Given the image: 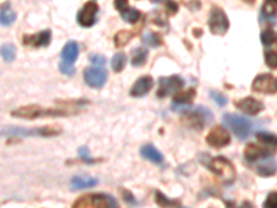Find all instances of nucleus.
<instances>
[{"instance_id": "obj_1", "label": "nucleus", "mask_w": 277, "mask_h": 208, "mask_svg": "<svg viewBox=\"0 0 277 208\" xmlns=\"http://www.w3.org/2000/svg\"><path fill=\"white\" fill-rule=\"evenodd\" d=\"M223 124L226 125L238 139H247L254 131V122L247 117L234 115V114H225L223 115Z\"/></svg>"}, {"instance_id": "obj_2", "label": "nucleus", "mask_w": 277, "mask_h": 208, "mask_svg": "<svg viewBox=\"0 0 277 208\" xmlns=\"http://www.w3.org/2000/svg\"><path fill=\"white\" fill-rule=\"evenodd\" d=\"M61 131L57 127H42L35 129H25V128L18 127H7L2 129V136L7 137H28V136H55Z\"/></svg>"}, {"instance_id": "obj_3", "label": "nucleus", "mask_w": 277, "mask_h": 208, "mask_svg": "<svg viewBox=\"0 0 277 208\" xmlns=\"http://www.w3.org/2000/svg\"><path fill=\"white\" fill-rule=\"evenodd\" d=\"M116 200L110 194H85L76 200L72 208H115Z\"/></svg>"}, {"instance_id": "obj_4", "label": "nucleus", "mask_w": 277, "mask_h": 208, "mask_svg": "<svg viewBox=\"0 0 277 208\" xmlns=\"http://www.w3.org/2000/svg\"><path fill=\"white\" fill-rule=\"evenodd\" d=\"M207 167L211 169L212 172L217 175L218 178L222 179V182L226 185H232L236 179V169L227 158L225 157H215L207 164Z\"/></svg>"}, {"instance_id": "obj_5", "label": "nucleus", "mask_w": 277, "mask_h": 208, "mask_svg": "<svg viewBox=\"0 0 277 208\" xmlns=\"http://www.w3.org/2000/svg\"><path fill=\"white\" fill-rule=\"evenodd\" d=\"M208 26L211 31L212 35L223 36L229 31L230 22L227 18L225 10L219 6H212L209 11V20H208Z\"/></svg>"}, {"instance_id": "obj_6", "label": "nucleus", "mask_w": 277, "mask_h": 208, "mask_svg": "<svg viewBox=\"0 0 277 208\" xmlns=\"http://www.w3.org/2000/svg\"><path fill=\"white\" fill-rule=\"evenodd\" d=\"M184 121L189 127L196 128L197 131H201L202 128L212 121V112L207 107H196L194 110L184 114Z\"/></svg>"}, {"instance_id": "obj_7", "label": "nucleus", "mask_w": 277, "mask_h": 208, "mask_svg": "<svg viewBox=\"0 0 277 208\" xmlns=\"http://www.w3.org/2000/svg\"><path fill=\"white\" fill-rule=\"evenodd\" d=\"M184 86V81L183 78L179 75H171V76H162L160 78V87L157 92V96L160 99H165V97L179 93Z\"/></svg>"}, {"instance_id": "obj_8", "label": "nucleus", "mask_w": 277, "mask_h": 208, "mask_svg": "<svg viewBox=\"0 0 277 208\" xmlns=\"http://www.w3.org/2000/svg\"><path fill=\"white\" fill-rule=\"evenodd\" d=\"M83 78L87 86L101 89L107 82V72L101 67H87L83 71Z\"/></svg>"}, {"instance_id": "obj_9", "label": "nucleus", "mask_w": 277, "mask_h": 208, "mask_svg": "<svg viewBox=\"0 0 277 208\" xmlns=\"http://www.w3.org/2000/svg\"><path fill=\"white\" fill-rule=\"evenodd\" d=\"M99 11V6H97L96 2H87L83 5L78 15H76V21L78 24L82 25L83 28H90V26L95 25L96 22V14Z\"/></svg>"}, {"instance_id": "obj_10", "label": "nucleus", "mask_w": 277, "mask_h": 208, "mask_svg": "<svg viewBox=\"0 0 277 208\" xmlns=\"http://www.w3.org/2000/svg\"><path fill=\"white\" fill-rule=\"evenodd\" d=\"M252 91L265 95H273L277 92V79L270 74H261L252 82Z\"/></svg>"}, {"instance_id": "obj_11", "label": "nucleus", "mask_w": 277, "mask_h": 208, "mask_svg": "<svg viewBox=\"0 0 277 208\" xmlns=\"http://www.w3.org/2000/svg\"><path fill=\"white\" fill-rule=\"evenodd\" d=\"M207 143L211 146V147L222 148L227 146L230 143V135L227 132V129L225 127H221V125H217L213 127L208 132L207 135Z\"/></svg>"}, {"instance_id": "obj_12", "label": "nucleus", "mask_w": 277, "mask_h": 208, "mask_svg": "<svg viewBox=\"0 0 277 208\" xmlns=\"http://www.w3.org/2000/svg\"><path fill=\"white\" fill-rule=\"evenodd\" d=\"M276 152V148L267 147V146H259L257 143H250L244 150V157L248 161H258V160H263V158L272 157L273 153Z\"/></svg>"}, {"instance_id": "obj_13", "label": "nucleus", "mask_w": 277, "mask_h": 208, "mask_svg": "<svg viewBox=\"0 0 277 208\" xmlns=\"http://www.w3.org/2000/svg\"><path fill=\"white\" fill-rule=\"evenodd\" d=\"M194 97H196V91L194 89H189L186 92L177 93V95L173 96V100H172V110L173 111H184L192 106Z\"/></svg>"}, {"instance_id": "obj_14", "label": "nucleus", "mask_w": 277, "mask_h": 208, "mask_svg": "<svg viewBox=\"0 0 277 208\" xmlns=\"http://www.w3.org/2000/svg\"><path fill=\"white\" fill-rule=\"evenodd\" d=\"M79 45H78V42L75 41H70L67 42L66 46L63 47V50H61V63L63 66H70L74 67V63L76 61L78 56H79Z\"/></svg>"}, {"instance_id": "obj_15", "label": "nucleus", "mask_w": 277, "mask_h": 208, "mask_svg": "<svg viewBox=\"0 0 277 208\" xmlns=\"http://www.w3.org/2000/svg\"><path fill=\"white\" fill-rule=\"evenodd\" d=\"M236 107L240 111L248 114V115H257L265 108L263 103L257 100L255 97H244L236 103Z\"/></svg>"}, {"instance_id": "obj_16", "label": "nucleus", "mask_w": 277, "mask_h": 208, "mask_svg": "<svg viewBox=\"0 0 277 208\" xmlns=\"http://www.w3.org/2000/svg\"><path fill=\"white\" fill-rule=\"evenodd\" d=\"M50 41L51 32L47 29L42 31L35 35H25L22 38V43L25 46H32V47H46V46H49Z\"/></svg>"}, {"instance_id": "obj_17", "label": "nucleus", "mask_w": 277, "mask_h": 208, "mask_svg": "<svg viewBox=\"0 0 277 208\" xmlns=\"http://www.w3.org/2000/svg\"><path fill=\"white\" fill-rule=\"evenodd\" d=\"M152 85H154V82H152V78L150 75H144L139 78L135 83H133V86L131 87V96L132 97H144L148 93V92L151 91Z\"/></svg>"}, {"instance_id": "obj_18", "label": "nucleus", "mask_w": 277, "mask_h": 208, "mask_svg": "<svg viewBox=\"0 0 277 208\" xmlns=\"http://www.w3.org/2000/svg\"><path fill=\"white\" fill-rule=\"evenodd\" d=\"M257 172L259 176H263V178H269V176L276 175L277 161L272 157L263 158L262 161H261V164L257 167Z\"/></svg>"}, {"instance_id": "obj_19", "label": "nucleus", "mask_w": 277, "mask_h": 208, "mask_svg": "<svg viewBox=\"0 0 277 208\" xmlns=\"http://www.w3.org/2000/svg\"><path fill=\"white\" fill-rule=\"evenodd\" d=\"M141 157L146 158L148 161H151L154 164H162L164 163V156L158 152V148H156L152 144H146L140 148Z\"/></svg>"}, {"instance_id": "obj_20", "label": "nucleus", "mask_w": 277, "mask_h": 208, "mask_svg": "<svg viewBox=\"0 0 277 208\" xmlns=\"http://www.w3.org/2000/svg\"><path fill=\"white\" fill-rule=\"evenodd\" d=\"M97 185L96 178H87V176H75L71 181V188L74 190H83V189L95 188Z\"/></svg>"}, {"instance_id": "obj_21", "label": "nucleus", "mask_w": 277, "mask_h": 208, "mask_svg": "<svg viewBox=\"0 0 277 208\" xmlns=\"http://www.w3.org/2000/svg\"><path fill=\"white\" fill-rule=\"evenodd\" d=\"M277 18V6L273 5V3H269V2H265L262 6V10H261V18L259 20L265 22V21H276Z\"/></svg>"}, {"instance_id": "obj_22", "label": "nucleus", "mask_w": 277, "mask_h": 208, "mask_svg": "<svg viewBox=\"0 0 277 208\" xmlns=\"http://www.w3.org/2000/svg\"><path fill=\"white\" fill-rule=\"evenodd\" d=\"M17 18V14H15L11 6L9 3H5L2 6V10H0V21H2V25L3 26H9L11 25L13 22Z\"/></svg>"}, {"instance_id": "obj_23", "label": "nucleus", "mask_w": 277, "mask_h": 208, "mask_svg": "<svg viewBox=\"0 0 277 208\" xmlns=\"http://www.w3.org/2000/svg\"><path fill=\"white\" fill-rule=\"evenodd\" d=\"M147 56H148V50L144 47H139L133 50L132 54V66L133 67H143L146 64Z\"/></svg>"}, {"instance_id": "obj_24", "label": "nucleus", "mask_w": 277, "mask_h": 208, "mask_svg": "<svg viewBox=\"0 0 277 208\" xmlns=\"http://www.w3.org/2000/svg\"><path fill=\"white\" fill-rule=\"evenodd\" d=\"M257 139L259 142L267 146V147L276 148L277 147V136L273 135V133H267V132H259L257 133Z\"/></svg>"}, {"instance_id": "obj_25", "label": "nucleus", "mask_w": 277, "mask_h": 208, "mask_svg": "<svg viewBox=\"0 0 277 208\" xmlns=\"http://www.w3.org/2000/svg\"><path fill=\"white\" fill-rule=\"evenodd\" d=\"M126 66V54L122 51H118L116 54H114L112 61H111V67L115 72H121Z\"/></svg>"}, {"instance_id": "obj_26", "label": "nucleus", "mask_w": 277, "mask_h": 208, "mask_svg": "<svg viewBox=\"0 0 277 208\" xmlns=\"http://www.w3.org/2000/svg\"><path fill=\"white\" fill-rule=\"evenodd\" d=\"M132 38H133V34H132L131 31H119V32L115 34V36H114V43H115L116 47H122V46H125L128 42H131Z\"/></svg>"}, {"instance_id": "obj_27", "label": "nucleus", "mask_w": 277, "mask_h": 208, "mask_svg": "<svg viewBox=\"0 0 277 208\" xmlns=\"http://www.w3.org/2000/svg\"><path fill=\"white\" fill-rule=\"evenodd\" d=\"M143 43L150 47H158V46L162 45L161 38L156 32H147L143 35Z\"/></svg>"}, {"instance_id": "obj_28", "label": "nucleus", "mask_w": 277, "mask_h": 208, "mask_svg": "<svg viewBox=\"0 0 277 208\" xmlns=\"http://www.w3.org/2000/svg\"><path fill=\"white\" fill-rule=\"evenodd\" d=\"M121 15L126 22H129V24H135V22H137V21L140 20L141 13L137 10V9H132V7H129L128 10L121 13Z\"/></svg>"}, {"instance_id": "obj_29", "label": "nucleus", "mask_w": 277, "mask_h": 208, "mask_svg": "<svg viewBox=\"0 0 277 208\" xmlns=\"http://www.w3.org/2000/svg\"><path fill=\"white\" fill-rule=\"evenodd\" d=\"M156 200H157V203H158V205H161V207L164 208L179 207V205H177V201H175V200H169V198L166 197L164 193H161V192H157Z\"/></svg>"}, {"instance_id": "obj_30", "label": "nucleus", "mask_w": 277, "mask_h": 208, "mask_svg": "<svg viewBox=\"0 0 277 208\" xmlns=\"http://www.w3.org/2000/svg\"><path fill=\"white\" fill-rule=\"evenodd\" d=\"M2 57L5 58L6 61H13L15 58V47L10 43L2 46Z\"/></svg>"}, {"instance_id": "obj_31", "label": "nucleus", "mask_w": 277, "mask_h": 208, "mask_svg": "<svg viewBox=\"0 0 277 208\" xmlns=\"http://www.w3.org/2000/svg\"><path fill=\"white\" fill-rule=\"evenodd\" d=\"M265 63L269 68H277V53L274 50H265Z\"/></svg>"}, {"instance_id": "obj_32", "label": "nucleus", "mask_w": 277, "mask_h": 208, "mask_svg": "<svg viewBox=\"0 0 277 208\" xmlns=\"http://www.w3.org/2000/svg\"><path fill=\"white\" fill-rule=\"evenodd\" d=\"M261 42H262L265 46L272 45V43L276 42V34H274L270 28H267V29H265L262 34H261Z\"/></svg>"}, {"instance_id": "obj_33", "label": "nucleus", "mask_w": 277, "mask_h": 208, "mask_svg": "<svg viewBox=\"0 0 277 208\" xmlns=\"http://www.w3.org/2000/svg\"><path fill=\"white\" fill-rule=\"evenodd\" d=\"M262 208H277V192H270L267 194Z\"/></svg>"}, {"instance_id": "obj_34", "label": "nucleus", "mask_w": 277, "mask_h": 208, "mask_svg": "<svg viewBox=\"0 0 277 208\" xmlns=\"http://www.w3.org/2000/svg\"><path fill=\"white\" fill-rule=\"evenodd\" d=\"M78 154H79V158H81L83 163H86V164L97 163V160H95V158H91L90 156H89V150H87V147H81V148H79Z\"/></svg>"}, {"instance_id": "obj_35", "label": "nucleus", "mask_w": 277, "mask_h": 208, "mask_svg": "<svg viewBox=\"0 0 277 208\" xmlns=\"http://www.w3.org/2000/svg\"><path fill=\"white\" fill-rule=\"evenodd\" d=\"M211 97H212V100L217 103L219 107H223V106H226V104H227V97L223 96V95H222V93H219V92L212 91L211 92Z\"/></svg>"}, {"instance_id": "obj_36", "label": "nucleus", "mask_w": 277, "mask_h": 208, "mask_svg": "<svg viewBox=\"0 0 277 208\" xmlns=\"http://www.w3.org/2000/svg\"><path fill=\"white\" fill-rule=\"evenodd\" d=\"M165 10L169 15L176 14L177 11H179V5L175 0H165Z\"/></svg>"}, {"instance_id": "obj_37", "label": "nucleus", "mask_w": 277, "mask_h": 208, "mask_svg": "<svg viewBox=\"0 0 277 208\" xmlns=\"http://www.w3.org/2000/svg\"><path fill=\"white\" fill-rule=\"evenodd\" d=\"M89 60H90L91 64H95V67L106 66V57L101 56V54H90V56H89Z\"/></svg>"}, {"instance_id": "obj_38", "label": "nucleus", "mask_w": 277, "mask_h": 208, "mask_svg": "<svg viewBox=\"0 0 277 208\" xmlns=\"http://www.w3.org/2000/svg\"><path fill=\"white\" fill-rule=\"evenodd\" d=\"M114 7L119 13H124L129 9V2L128 0H114Z\"/></svg>"}, {"instance_id": "obj_39", "label": "nucleus", "mask_w": 277, "mask_h": 208, "mask_svg": "<svg viewBox=\"0 0 277 208\" xmlns=\"http://www.w3.org/2000/svg\"><path fill=\"white\" fill-rule=\"evenodd\" d=\"M122 196H124V198H125V201H128V204H131V205H136L137 204L136 198H135V196H133L132 192H129V190L122 189Z\"/></svg>"}, {"instance_id": "obj_40", "label": "nucleus", "mask_w": 277, "mask_h": 208, "mask_svg": "<svg viewBox=\"0 0 277 208\" xmlns=\"http://www.w3.org/2000/svg\"><path fill=\"white\" fill-rule=\"evenodd\" d=\"M60 71L63 72V74H66V75L72 76V75H74V74H75V67L63 66V64H60Z\"/></svg>"}, {"instance_id": "obj_41", "label": "nucleus", "mask_w": 277, "mask_h": 208, "mask_svg": "<svg viewBox=\"0 0 277 208\" xmlns=\"http://www.w3.org/2000/svg\"><path fill=\"white\" fill-rule=\"evenodd\" d=\"M265 2H269V3H273V5L277 6V0H265Z\"/></svg>"}, {"instance_id": "obj_42", "label": "nucleus", "mask_w": 277, "mask_h": 208, "mask_svg": "<svg viewBox=\"0 0 277 208\" xmlns=\"http://www.w3.org/2000/svg\"><path fill=\"white\" fill-rule=\"evenodd\" d=\"M242 2H245V3H248V5H252V3H254L255 0H242Z\"/></svg>"}, {"instance_id": "obj_43", "label": "nucleus", "mask_w": 277, "mask_h": 208, "mask_svg": "<svg viewBox=\"0 0 277 208\" xmlns=\"http://www.w3.org/2000/svg\"><path fill=\"white\" fill-rule=\"evenodd\" d=\"M151 2H154V3H158V2H161V0H151Z\"/></svg>"}, {"instance_id": "obj_44", "label": "nucleus", "mask_w": 277, "mask_h": 208, "mask_svg": "<svg viewBox=\"0 0 277 208\" xmlns=\"http://www.w3.org/2000/svg\"><path fill=\"white\" fill-rule=\"evenodd\" d=\"M115 208H119V207H118V204H116V205H115Z\"/></svg>"}, {"instance_id": "obj_45", "label": "nucleus", "mask_w": 277, "mask_h": 208, "mask_svg": "<svg viewBox=\"0 0 277 208\" xmlns=\"http://www.w3.org/2000/svg\"><path fill=\"white\" fill-rule=\"evenodd\" d=\"M176 208H186V207H176Z\"/></svg>"}]
</instances>
